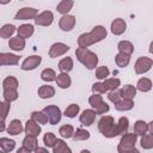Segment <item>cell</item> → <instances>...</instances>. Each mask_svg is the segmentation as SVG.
<instances>
[{
  "mask_svg": "<svg viewBox=\"0 0 153 153\" xmlns=\"http://www.w3.org/2000/svg\"><path fill=\"white\" fill-rule=\"evenodd\" d=\"M98 130L105 136V137H115L118 135V129L117 124L115 123V120L112 116H102L100 120L98 121Z\"/></svg>",
  "mask_w": 153,
  "mask_h": 153,
  "instance_id": "cell-1",
  "label": "cell"
},
{
  "mask_svg": "<svg viewBox=\"0 0 153 153\" xmlns=\"http://www.w3.org/2000/svg\"><path fill=\"white\" fill-rule=\"evenodd\" d=\"M42 111L47 115L48 122H49L51 126H55V124H57V123L61 121L62 114H61V110H60L59 106H56V105H48V106H45Z\"/></svg>",
  "mask_w": 153,
  "mask_h": 153,
  "instance_id": "cell-2",
  "label": "cell"
},
{
  "mask_svg": "<svg viewBox=\"0 0 153 153\" xmlns=\"http://www.w3.org/2000/svg\"><path fill=\"white\" fill-rule=\"evenodd\" d=\"M153 66V60L151 57H146V56H141L136 60L135 62V73L136 74H143L147 73Z\"/></svg>",
  "mask_w": 153,
  "mask_h": 153,
  "instance_id": "cell-3",
  "label": "cell"
},
{
  "mask_svg": "<svg viewBox=\"0 0 153 153\" xmlns=\"http://www.w3.org/2000/svg\"><path fill=\"white\" fill-rule=\"evenodd\" d=\"M38 14V10L33 8V7H23L20 8L16 16L14 19L16 20H27V19H35V17Z\"/></svg>",
  "mask_w": 153,
  "mask_h": 153,
  "instance_id": "cell-4",
  "label": "cell"
},
{
  "mask_svg": "<svg viewBox=\"0 0 153 153\" xmlns=\"http://www.w3.org/2000/svg\"><path fill=\"white\" fill-rule=\"evenodd\" d=\"M54 22V14L50 11H44L35 17V24L39 26H50Z\"/></svg>",
  "mask_w": 153,
  "mask_h": 153,
  "instance_id": "cell-5",
  "label": "cell"
},
{
  "mask_svg": "<svg viewBox=\"0 0 153 153\" xmlns=\"http://www.w3.org/2000/svg\"><path fill=\"white\" fill-rule=\"evenodd\" d=\"M41 62H42V57L39 55H31L23 61L20 68L23 71H33L41 65Z\"/></svg>",
  "mask_w": 153,
  "mask_h": 153,
  "instance_id": "cell-6",
  "label": "cell"
},
{
  "mask_svg": "<svg viewBox=\"0 0 153 153\" xmlns=\"http://www.w3.org/2000/svg\"><path fill=\"white\" fill-rule=\"evenodd\" d=\"M69 50V47L65 43H61V42H57V43H54L50 49H49V56L51 59H55V57H59L63 54H66L67 51Z\"/></svg>",
  "mask_w": 153,
  "mask_h": 153,
  "instance_id": "cell-7",
  "label": "cell"
},
{
  "mask_svg": "<svg viewBox=\"0 0 153 153\" xmlns=\"http://www.w3.org/2000/svg\"><path fill=\"white\" fill-rule=\"evenodd\" d=\"M75 25V17L71 14H63L60 18L59 26L62 31H71Z\"/></svg>",
  "mask_w": 153,
  "mask_h": 153,
  "instance_id": "cell-8",
  "label": "cell"
},
{
  "mask_svg": "<svg viewBox=\"0 0 153 153\" xmlns=\"http://www.w3.org/2000/svg\"><path fill=\"white\" fill-rule=\"evenodd\" d=\"M96 116H97V114H96V111H94L93 109H86V110H84V111L81 112V115H80V117H79V121H80L84 126L90 127V126L93 124V122H94V120H96Z\"/></svg>",
  "mask_w": 153,
  "mask_h": 153,
  "instance_id": "cell-9",
  "label": "cell"
},
{
  "mask_svg": "<svg viewBox=\"0 0 153 153\" xmlns=\"http://www.w3.org/2000/svg\"><path fill=\"white\" fill-rule=\"evenodd\" d=\"M24 131L29 136H36L37 137L41 133V126L37 122H35L33 120H27L25 123V127H24Z\"/></svg>",
  "mask_w": 153,
  "mask_h": 153,
  "instance_id": "cell-10",
  "label": "cell"
},
{
  "mask_svg": "<svg viewBox=\"0 0 153 153\" xmlns=\"http://www.w3.org/2000/svg\"><path fill=\"white\" fill-rule=\"evenodd\" d=\"M111 32L115 35V36H120L122 33H124L126 29H127V23L124 22V19L122 18H116L112 20L111 23Z\"/></svg>",
  "mask_w": 153,
  "mask_h": 153,
  "instance_id": "cell-11",
  "label": "cell"
},
{
  "mask_svg": "<svg viewBox=\"0 0 153 153\" xmlns=\"http://www.w3.org/2000/svg\"><path fill=\"white\" fill-rule=\"evenodd\" d=\"M82 65H84L87 69H94V68L97 67V65H98V56H97L93 51L88 50V51L86 53L85 57H84Z\"/></svg>",
  "mask_w": 153,
  "mask_h": 153,
  "instance_id": "cell-12",
  "label": "cell"
},
{
  "mask_svg": "<svg viewBox=\"0 0 153 153\" xmlns=\"http://www.w3.org/2000/svg\"><path fill=\"white\" fill-rule=\"evenodd\" d=\"M33 32H35V27H33V25H31V24H23V25H20V26L17 29V35H18V37L24 38V39L31 37V36L33 35Z\"/></svg>",
  "mask_w": 153,
  "mask_h": 153,
  "instance_id": "cell-13",
  "label": "cell"
},
{
  "mask_svg": "<svg viewBox=\"0 0 153 153\" xmlns=\"http://www.w3.org/2000/svg\"><path fill=\"white\" fill-rule=\"evenodd\" d=\"M6 130L10 135H19L22 134V131H24V127L19 120H12L8 127L6 128Z\"/></svg>",
  "mask_w": 153,
  "mask_h": 153,
  "instance_id": "cell-14",
  "label": "cell"
},
{
  "mask_svg": "<svg viewBox=\"0 0 153 153\" xmlns=\"http://www.w3.org/2000/svg\"><path fill=\"white\" fill-rule=\"evenodd\" d=\"M90 33L92 35L94 42L98 43V42L103 41V39L106 37L108 31H106V29H105L104 26H102V25H97V26H94V27L92 29V31H91Z\"/></svg>",
  "mask_w": 153,
  "mask_h": 153,
  "instance_id": "cell-15",
  "label": "cell"
},
{
  "mask_svg": "<svg viewBox=\"0 0 153 153\" xmlns=\"http://www.w3.org/2000/svg\"><path fill=\"white\" fill-rule=\"evenodd\" d=\"M136 140H137V135L135 133H124V134H122V137L120 140V145L133 147V146H135Z\"/></svg>",
  "mask_w": 153,
  "mask_h": 153,
  "instance_id": "cell-16",
  "label": "cell"
},
{
  "mask_svg": "<svg viewBox=\"0 0 153 153\" xmlns=\"http://www.w3.org/2000/svg\"><path fill=\"white\" fill-rule=\"evenodd\" d=\"M8 47L14 51H22L25 48V39L20 37H12L8 41Z\"/></svg>",
  "mask_w": 153,
  "mask_h": 153,
  "instance_id": "cell-17",
  "label": "cell"
},
{
  "mask_svg": "<svg viewBox=\"0 0 153 153\" xmlns=\"http://www.w3.org/2000/svg\"><path fill=\"white\" fill-rule=\"evenodd\" d=\"M55 81H56L57 86L61 87V88H68L71 86V84H72V79L68 75V73H62V72L56 75Z\"/></svg>",
  "mask_w": 153,
  "mask_h": 153,
  "instance_id": "cell-18",
  "label": "cell"
},
{
  "mask_svg": "<svg viewBox=\"0 0 153 153\" xmlns=\"http://www.w3.org/2000/svg\"><path fill=\"white\" fill-rule=\"evenodd\" d=\"M94 39L92 37V35L90 32H85V33H81L78 38V45L81 47V48H88L90 45L94 44Z\"/></svg>",
  "mask_w": 153,
  "mask_h": 153,
  "instance_id": "cell-19",
  "label": "cell"
},
{
  "mask_svg": "<svg viewBox=\"0 0 153 153\" xmlns=\"http://www.w3.org/2000/svg\"><path fill=\"white\" fill-rule=\"evenodd\" d=\"M53 148V153H72V149L67 146V143L62 139H56Z\"/></svg>",
  "mask_w": 153,
  "mask_h": 153,
  "instance_id": "cell-20",
  "label": "cell"
},
{
  "mask_svg": "<svg viewBox=\"0 0 153 153\" xmlns=\"http://www.w3.org/2000/svg\"><path fill=\"white\" fill-rule=\"evenodd\" d=\"M37 93L42 99H48V98H51L55 96V88L50 85H42L38 88Z\"/></svg>",
  "mask_w": 153,
  "mask_h": 153,
  "instance_id": "cell-21",
  "label": "cell"
},
{
  "mask_svg": "<svg viewBox=\"0 0 153 153\" xmlns=\"http://www.w3.org/2000/svg\"><path fill=\"white\" fill-rule=\"evenodd\" d=\"M120 92L123 99H134L136 96V87L133 85H126L120 90Z\"/></svg>",
  "mask_w": 153,
  "mask_h": 153,
  "instance_id": "cell-22",
  "label": "cell"
},
{
  "mask_svg": "<svg viewBox=\"0 0 153 153\" xmlns=\"http://www.w3.org/2000/svg\"><path fill=\"white\" fill-rule=\"evenodd\" d=\"M73 5H74V1H73V0H61V1L57 4L56 10H57V12L61 13L62 16H63V14H68V12L72 10Z\"/></svg>",
  "mask_w": 153,
  "mask_h": 153,
  "instance_id": "cell-23",
  "label": "cell"
},
{
  "mask_svg": "<svg viewBox=\"0 0 153 153\" xmlns=\"http://www.w3.org/2000/svg\"><path fill=\"white\" fill-rule=\"evenodd\" d=\"M134 108V102L133 99H121L117 103H115V109L117 111H128Z\"/></svg>",
  "mask_w": 153,
  "mask_h": 153,
  "instance_id": "cell-24",
  "label": "cell"
},
{
  "mask_svg": "<svg viewBox=\"0 0 153 153\" xmlns=\"http://www.w3.org/2000/svg\"><path fill=\"white\" fill-rule=\"evenodd\" d=\"M117 49L120 53H123L126 55H131L134 53V45L129 41H121L117 44Z\"/></svg>",
  "mask_w": 153,
  "mask_h": 153,
  "instance_id": "cell-25",
  "label": "cell"
},
{
  "mask_svg": "<svg viewBox=\"0 0 153 153\" xmlns=\"http://www.w3.org/2000/svg\"><path fill=\"white\" fill-rule=\"evenodd\" d=\"M19 62V56L12 53H2L4 66H16Z\"/></svg>",
  "mask_w": 153,
  "mask_h": 153,
  "instance_id": "cell-26",
  "label": "cell"
},
{
  "mask_svg": "<svg viewBox=\"0 0 153 153\" xmlns=\"http://www.w3.org/2000/svg\"><path fill=\"white\" fill-rule=\"evenodd\" d=\"M23 146L26 147L30 152H35L36 148L38 147V142H37V137L36 136H29L26 135L23 140Z\"/></svg>",
  "mask_w": 153,
  "mask_h": 153,
  "instance_id": "cell-27",
  "label": "cell"
},
{
  "mask_svg": "<svg viewBox=\"0 0 153 153\" xmlns=\"http://www.w3.org/2000/svg\"><path fill=\"white\" fill-rule=\"evenodd\" d=\"M17 31V27L13 24H5L0 27V37L1 38H10Z\"/></svg>",
  "mask_w": 153,
  "mask_h": 153,
  "instance_id": "cell-28",
  "label": "cell"
},
{
  "mask_svg": "<svg viewBox=\"0 0 153 153\" xmlns=\"http://www.w3.org/2000/svg\"><path fill=\"white\" fill-rule=\"evenodd\" d=\"M59 69L62 73H69L73 69V60L72 57H63L60 62H59Z\"/></svg>",
  "mask_w": 153,
  "mask_h": 153,
  "instance_id": "cell-29",
  "label": "cell"
},
{
  "mask_svg": "<svg viewBox=\"0 0 153 153\" xmlns=\"http://www.w3.org/2000/svg\"><path fill=\"white\" fill-rule=\"evenodd\" d=\"M16 147V141L8 137H0V148L4 152H12Z\"/></svg>",
  "mask_w": 153,
  "mask_h": 153,
  "instance_id": "cell-30",
  "label": "cell"
},
{
  "mask_svg": "<svg viewBox=\"0 0 153 153\" xmlns=\"http://www.w3.org/2000/svg\"><path fill=\"white\" fill-rule=\"evenodd\" d=\"M152 88V80L148 78H141L139 79L137 84H136V90L141 91V92H148Z\"/></svg>",
  "mask_w": 153,
  "mask_h": 153,
  "instance_id": "cell-31",
  "label": "cell"
},
{
  "mask_svg": "<svg viewBox=\"0 0 153 153\" xmlns=\"http://www.w3.org/2000/svg\"><path fill=\"white\" fill-rule=\"evenodd\" d=\"M140 145H141V147L145 148V149H151V148H153V134L146 133V134L141 135Z\"/></svg>",
  "mask_w": 153,
  "mask_h": 153,
  "instance_id": "cell-32",
  "label": "cell"
},
{
  "mask_svg": "<svg viewBox=\"0 0 153 153\" xmlns=\"http://www.w3.org/2000/svg\"><path fill=\"white\" fill-rule=\"evenodd\" d=\"M115 62H116V65H117L118 67L124 68V67H127V66L129 65V62H130V55H126V54H123V53H118V54L115 56Z\"/></svg>",
  "mask_w": 153,
  "mask_h": 153,
  "instance_id": "cell-33",
  "label": "cell"
},
{
  "mask_svg": "<svg viewBox=\"0 0 153 153\" xmlns=\"http://www.w3.org/2000/svg\"><path fill=\"white\" fill-rule=\"evenodd\" d=\"M18 86H19L18 79L16 76H12V75L6 76L2 81V87L4 88H14V90H17Z\"/></svg>",
  "mask_w": 153,
  "mask_h": 153,
  "instance_id": "cell-34",
  "label": "cell"
},
{
  "mask_svg": "<svg viewBox=\"0 0 153 153\" xmlns=\"http://www.w3.org/2000/svg\"><path fill=\"white\" fill-rule=\"evenodd\" d=\"M4 99L8 103H12L14 100H17L18 98V91L14 90V88H4Z\"/></svg>",
  "mask_w": 153,
  "mask_h": 153,
  "instance_id": "cell-35",
  "label": "cell"
},
{
  "mask_svg": "<svg viewBox=\"0 0 153 153\" xmlns=\"http://www.w3.org/2000/svg\"><path fill=\"white\" fill-rule=\"evenodd\" d=\"M31 120H33L38 124H47L48 123V117L43 111H32L31 112Z\"/></svg>",
  "mask_w": 153,
  "mask_h": 153,
  "instance_id": "cell-36",
  "label": "cell"
},
{
  "mask_svg": "<svg viewBox=\"0 0 153 153\" xmlns=\"http://www.w3.org/2000/svg\"><path fill=\"white\" fill-rule=\"evenodd\" d=\"M75 141H85L87 139H90V133L86 130V129H82V128H78L76 130H74L73 133V136H72Z\"/></svg>",
  "mask_w": 153,
  "mask_h": 153,
  "instance_id": "cell-37",
  "label": "cell"
},
{
  "mask_svg": "<svg viewBox=\"0 0 153 153\" xmlns=\"http://www.w3.org/2000/svg\"><path fill=\"white\" fill-rule=\"evenodd\" d=\"M103 85L105 86L106 90H115V88H118V86L121 85V80L117 78H105L103 81Z\"/></svg>",
  "mask_w": 153,
  "mask_h": 153,
  "instance_id": "cell-38",
  "label": "cell"
},
{
  "mask_svg": "<svg viewBox=\"0 0 153 153\" xmlns=\"http://www.w3.org/2000/svg\"><path fill=\"white\" fill-rule=\"evenodd\" d=\"M134 133L139 136H141V135H143V134H146L147 133V123L145 122V121H142V120H139V121H136L135 123H134Z\"/></svg>",
  "mask_w": 153,
  "mask_h": 153,
  "instance_id": "cell-39",
  "label": "cell"
},
{
  "mask_svg": "<svg viewBox=\"0 0 153 153\" xmlns=\"http://www.w3.org/2000/svg\"><path fill=\"white\" fill-rule=\"evenodd\" d=\"M41 79H42L43 81H48V82L55 81V79H56V73H55V71L51 69V68H45V69L42 71V73H41Z\"/></svg>",
  "mask_w": 153,
  "mask_h": 153,
  "instance_id": "cell-40",
  "label": "cell"
},
{
  "mask_svg": "<svg viewBox=\"0 0 153 153\" xmlns=\"http://www.w3.org/2000/svg\"><path fill=\"white\" fill-rule=\"evenodd\" d=\"M79 111H80V106H79L78 104H71V105H68V106L66 108L63 115H65L66 117L73 118V117H75V116L79 114Z\"/></svg>",
  "mask_w": 153,
  "mask_h": 153,
  "instance_id": "cell-41",
  "label": "cell"
},
{
  "mask_svg": "<svg viewBox=\"0 0 153 153\" xmlns=\"http://www.w3.org/2000/svg\"><path fill=\"white\" fill-rule=\"evenodd\" d=\"M116 124H117V129H118V135H122V134H124V133L128 131L129 120L127 117H121Z\"/></svg>",
  "mask_w": 153,
  "mask_h": 153,
  "instance_id": "cell-42",
  "label": "cell"
},
{
  "mask_svg": "<svg viewBox=\"0 0 153 153\" xmlns=\"http://www.w3.org/2000/svg\"><path fill=\"white\" fill-rule=\"evenodd\" d=\"M59 133H60V135H61L62 137H65V139H69V137L73 136L74 128H73V126H71V124H65V126H62V127L60 128Z\"/></svg>",
  "mask_w": 153,
  "mask_h": 153,
  "instance_id": "cell-43",
  "label": "cell"
},
{
  "mask_svg": "<svg viewBox=\"0 0 153 153\" xmlns=\"http://www.w3.org/2000/svg\"><path fill=\"white\" fill-rule=\"evenodd\" d=\"M104 100H103V97L99 94V93H93L90 98H88V103H90V105H91V108L94 110L96 108H98L102 103H103Z\"/></svg>",
  "mask_w": 153,
  "mask_h": 153,
  "instance_id": "cell-44",
  "label": "cell"
},
{
  "mask_svg": "<svg viewBox=\"0 0 153 153\" xmlns=\"http://www.w3.org/2000/svg\"><path fill=\"white\" fill-rule=\"evenodd\" d=\"M55 140H56V136L53 133H45L43 136V142H44L47 148H51L55 143Z\"/></svg>",
  "mask_w": 153,
  "mask_h": 153,
  "instance_id": "cell-45",
  "label": "cell"
},
{
  "mask_svg": "<svg viewBox=\"0 0 153 153\" xmlns=\"http://www.w3.org/2000/svg\"><path fill=\"white\" fill-rule=\"evenodd\" d=\"M109 74H110V71H109V68H108L106 66H100V67H98V68L96 69V76H97L99 80H103V79L108 78Z\"/></svg>",
  "mask_w": 153,
  "mask_h": 153,
  "instance_id": "cell-46",
  "label": "cell"
},
{
  "mask_svg": "<svg viewBox=\"0 0 153 153\" xmlns=\"http://www.w3.org/2000/svg\"><path fill=\"white\" fill-rule=\"evenodd\" d=\"M108 99L111 102V103H117L118 100H121L122 99V97H121V92H120V90H117V88H115V90H110V92L108 93Z\"/></svg>",
  "mask_w": 153,
  "mask_h": 153,
  "instance_id": "cell-47",
  "label": "cell"
},
{
  "mask_svg": "<svg viewBox=\"0 0 153 153\" xmlns=\"http://www.w3.org/2000/svg\"><path fill=\"white\" fill-rule=\"evenodd\" d=\"M108 90L105 88V86L103 85V82H96L92 85V92L93 93H99V94H103L105 93Z\"/></svg>",
  "mask_w": 153,
  "mask_h": 153,
  "instance_id": "cell-48",
  "label": "cell"
},
{
  "mask_svg": "<svg viewBox=\"0 0 153 153\" xmlns=\"http://www.w3.org/2000/svg\"><path fill=\"white\" fill-rule=\"evenodd\" d=\"M117 151L120 153H139V149L135 148V146L128 147V146H121V145H118L117 146Z\"/></svg>",
  "mask_w": 153,
  "mask_h": 153,
  "instance_id": "cell-49",
  "label": "cell"
},
{
  "mask_svg": "<svg viewBox=\"0 0 153 153\" xmlns=\"http://www.w3.org/2000/svg\"><path fill=\"white\" fill-rule=\"evenodd\" d=\"M88 51V49L87 48H81V47H79L76 50H75V56H76V59H78V61L79 62H81L82 63V61H84V57H85V55H86V53Z\"/></svg>",
  "mask_w": 153,
  "mask_h": 153,
  "instance_id": "cell-50",
  "label": "cell"
},
{
  "mask_svg": "<svg viewBox=\"0 0 153 153\" xmlns=\"http://www.w3.org/2000/svg\"><path fill=\"white\" fill-rule=\"evenodd\" d=\"M109 110H110V106H109L105 102H103L98 108H96V109H94V111H96V114H97V115H104V114L109 112Z\"/></svg>",
  "mask_w": 153,
  "mask_h": 153,
  "instance_id": "cell-51",
  "label": "cell"
},
{
  "mask_svg": "<svg viewBox=\"0 0 153 153\" xmlns=\"http://www.w3.org/2000/svg\"><path fill=\"white\" fill-rule=\"evenodd\" d=\"M8 111H10V103L8 102H2V111H1V120H6L7 115H8Z\"/></svg>",
  "mask_w": 153,
  "mask_h": 153,
  "instance_id": "cell-52",
  "label": "cell"
},
{
  "mask_svg": "<svg viewBox=\"0 0 153 153\" xmlns=\"http://www.w3.org/2000/svg\"><path fill=\"white\" fill-rule=\"evenodd\" d=\"M147 133L153 134V121H151L149 123H147Z\"/></svg>",
  "mask_w": 153,
  "mask_h": 153,
  "instance_id": "cell-53",
  "label": "cell"
},
{
  "mask_svg": "<svg viewBox=\"0 0 153 153\" xmlns=\"http://www.w3.org/2000/svg\"><path fill=\"white\" fill-rule=\"evenodd\" d=\"M6 129V124H5V120H1L0 118V133L4 131Z\"/></svg>",
  "mask_w": 153,
  "mask_h": 153,
  "instance_id": "cell-54",
  "label": "cell"
},
{
  "mask_svg": "<svg viewBox=\"0 0 153 153\" xmlns=\"http://www.w3.org/2000/svg\"><path fill=\"white\" fill-rule=\"evenodd\" d=\"M23 152H26V153H30V151H29V149H27L26 147H24V146H23L22 148H19V149H18V153H23Z\"/></svg>",
  "mask_w": 153,
  "mask_h": 153,
  "instance_id": "cell-55",
  "label": "cell"
},
{
  "mask_svg": "<svg viewBox=\"0 0 153 153\" xmlns=\"http://www.w3.org/2000/svg\"><path fill=\"white\" fill-rule=\"evenodd\" d=\"M35 152H37V153H38V152H43V153H47V152H48V149H47V148H41V147H37Z\"/></svg>",
  "mask_w": 153,
  "mask_h": 153,
  "instance_id": "cell-56",
  "label": "cell"
},
{
  "mask_svg": "<svg viewBox=\"0 0 153 153\" xmlns=\"http://www.w3.org/2000/svg\"><path fill=\"white\" fill-rule=\"evenodd\" d=\"M10 2H11V0H0V5H7Z\"/></svg>",
  "mask_w": 153,
  "mask_h": 153,
  "instance_id": "cell-57",
  "label": "cell"
},
{
  "mask_svg": "<svg viewBox=\"0 0 153 153\" xmlns=\"http://www.w3.org/2000/svg\"><path fill=\"white\" fill-rule=\"evenodd\" d=\"M0 66H4V63H2V53H0Z\"/></svg>",
  "mask_w": 153,
  "mask_h": 153,
  "instance_id": "cell-58",
  "label": "cell"
},
{
  "mask_svg": "<svg viewBox=\"0 0 153 153\" xmlns=\"http://www.w3.org/2000/svg\"><path fill=\"white\" fill-rule=\"evenodd\" d=\"M1 111H2V102L0 100V117H1Z\"/></svg>",
  "mask_w": 153,
  "mask_h": 153,
  "instance_id": "cell-59",
  "label": "cell"
}]
</instances>
